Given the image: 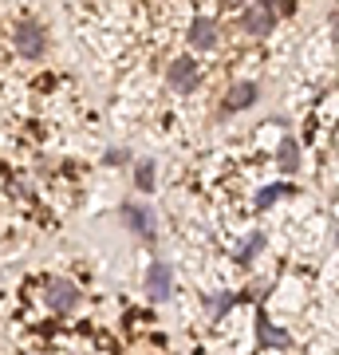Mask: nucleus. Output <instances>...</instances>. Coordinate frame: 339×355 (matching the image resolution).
Returning <instances> with one entry per match:
<instances>
[{
  "label": "nucleus",
  "instance_id": "1",
  "mask_svg": "<svg viewBox=\"0 0 339 355\" xmlns=\"http://www.w3.org/2000/svg\"><path fill=\"white\" fill-rule=\"evenodd\" d=\"M44 300H48L51 312H71V308L79 304V288L71 284V280H48V288H44Z\"/></svg>",
  "mask_w": 339,
  "mask_h": 355
},
{
  "label": "nucleus",
  "instance_id": "2",
  "mask_svg": "<svg viewBox=\"0 0 339 355\" xmlns=\"http://www.w3.org/2000/svg\"><path fill=\"white\" fill-rule=\"evenodd\" d=\"M241 28H245L249 36H268V32L277 28V12L264 8V4H249V8L241 12Z\"/></svg>",
  "mask_w": 339,
  "mask_h": 355
},
{
  "label": "nucleus",
  "instance_id": "3",
  "mask_svg": "<svg viewBox=\"0 0 339 355\" xmlns=\"http://www.w3.org/2000/svg\"><path fill=\"white\" fill-rule=\"evenodd\" d=\"M16 51L28 55V60H36L40 51H44V28L36 20H24V24H16Z\"/></svg>",
  "mask_w": 339,
  "mask_h": 355
},
{
  "label": "nucleus",
  "instance_id": "4",
  "mask_svg": "<svg viewBox=\"0 0 339 355\" xmlns=\"http://www.w3.org/2000/svg\"><path fill=\"white\" fill-rule=\"evenodd\" d=\"M166 83H170L174 91H193L198 87V64H193L189 55L174 60V64L166 67Z\"/></svg>",
  "mask_w": 339,
  "mask_h": 355
},
{
  "label": "nucleus",
  "instance_id": "5",
  "mask_svg": "<svg viewBox=\"0 0 339 355\" xmlns=\"http://www.w3.org/2000/svg\"><path fill=\"white\" fill-rule=\"evenodd\" d=\"M123 221H126L130 229H134V233H142L146 241L154 237V209H150V205H142V202H126V205H123Z\"/></svg>",
  "mask_w": 339,
  "mask_h": 355
},
{
  "label": "nucleus",
  "instance_id": "6",
  "mask_svg": "<svg viewBox=\"0 0 339 355\" xmlns=\"http://www.w3.org/2000/svg\"><path fill=\"white\" fill-rule=\"evenodd\" d=\"M170 284H174L170 265H166V261H154V265L146 268V296H150V300H166V296H170Z\"/></svg>",
  "mask_w": 339,
  "mask_h": 355
},
{
  "label": "nucleus",
  "instance_id": "7",
  "mask_svg": "<svg viewBox=\"0 0 339 355\" xmlns=\"http://www.w3.org/2000/svg\"><path fill=\"white\" fill-rule=\"evenodd\" d=\"M257 95H261V87H257L252 79H241V83H233V87L225 91V111H245V107H252Z\"/></svg>",
  "mask_w": 339,
  "mask_h": 355
},
{
  "label": "nucleus",
  "instance_id": "8",
  "mask_svg": "<svg viewBox=\"0 0 339 355\" xmlns=\"http://www.w3.org/2000/svg\"><path fill=\"white\" fill-rule=\"evenodd\" d=\"M257 336H261V347H288L292 343V336L284 328H277L272 320H257Z\"/></svg>",
  "mask_w": 339,
  "mask_h": 355
},
{
  "label": "nucleus",
  "instance_id": "9",
  "mask_svg": "<svg viewBox=\"0 0 339 355\" xmlns=\"http://www.w3.org/2000/svg\"><path fill=\"white\" fill-rule=\"evenodd\" d=\"M189 44H193V48H214L217 44V24L214 20H205V16H201V20H193V28H189Z\"/></svg>",
  "mask_w": 339,
  "mask_h": 355
},
{
  "label": "nucleus",
  "instance_id": "10",
  "mask_svg": "<svg viewBox=\"0 0 339 355\" xmlns=\"http://www.w3.org/2000/svg\"><path fill=\"white\" fill-rule=\"evenodd\" d=\"M277 158H280V170H296L300 166V146H296V139H280Z\"/></svg>",
  "mask_w": 339,
  "mask_h": 355
},
{
  "label": "nucleus",
  "instance_id": "11",
  "mask_svg": "<svg viewBox=\"0 0 339 355\" xmlns=\"http://www.w3.org/2000/svg\"><path fill=\"white\" fill-rule=\"evenodd\" d=\"M134 186H139L142 193H154V162H150V158L134 166Z\"/></svg>",
  "mask_w": 339,
  "mask_h": 355
},
{
  "label": "nucleus",
  "instance_id": "12",
  "mask_svg": "<svg viewBox=\"0 0 339 355\" xmlns=\"http://www.w3.org/2000/svg\"><path fill=\"white\" fill-rule=\"evenodd\" d=\"M261 249H264V233H249V237H245V245H241L237 261H241V265H249V261L261 253Z\"/></svg>",
  "mask_w": 339,
  "mask_h": 355
},
{
  "label": "nucleus",
  "instance_id": "13",
  "mask_svg": "<svg viewBox=\"0 0 339 355\" xmlns=\"http://www.w3.org/2000/svg\"><path fill=\"white\" fill-rule=\"evenodd\" d=\"M280 193H284V190H280V186H264V190H261V198H257V205H261V209H268V205L277 202Z\"/></svg>",
  "mask_w": 339,
  "mask_h": 355
}]
</instances>
